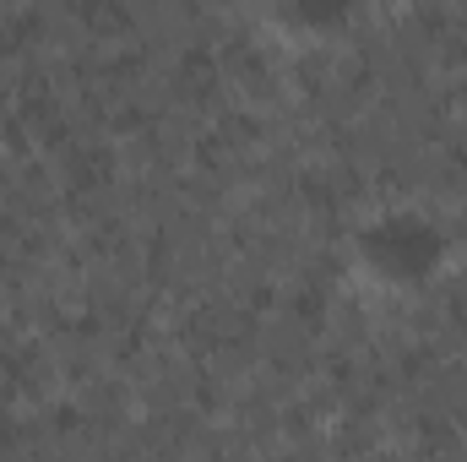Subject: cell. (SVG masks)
Instances as JSON below:
<instances>
[{"label":"cell","instance_id":"6da1fadb","mask_svg":"<svg viewBox=\"0 0 467 462\" xmlns=\"http://www.w3.org/2000/svg\"><path fill=\"white\" fill-rule=\"evenodd\" d=\"M441 234L430 218H419V213H386V218H375L364 239H358V256H364V267H369V278L380 283V289H419V283H430V272H435V261H441Z\"/></svg>","mask_w":467,"mask_h":462},{"label":"cell","instance_id":"7a4b0ae2","mask_svg":"<svg viewBox=\"0 0 467 462\" xmlns=\"http://www.w3.org/2000/svg\"><path fill=\"white\" fill-rule=\"evenodd\" d=\"M364 0H272V22L288 38H332L358 16Z\"/></svg>","mask_w":467,"mask_h":462}]
</instances>
